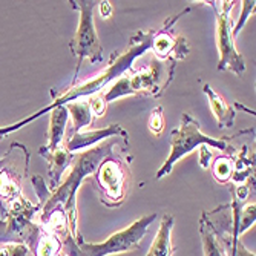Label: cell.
I'll use <instances>...</instances> for the list:
<instances>
[{"label":"cell","instance_id":"obj_3","mask_svg":"<svg viewBox=\"0 0 256 256\" xmlns=\"http://www.w3.org/2000/svg\"><path fill=\"white\" fill-rule=\"evenodd\" d=\"M156 214L146 215L143 218L136 220L129 227L115 232L106 241L103 242H84L80 236L74 240L69 234H66L60 241L63 247V253L66 256H109L115 253H123L134 250L140 246L146 235L149 226L155 221Z\"/></svg>","mask_w":256,"mask_h":256},{"label":"cell","instance_id":"obj_5","mask_svg":"<svg viewBox=\"0 0 256 256\" xmlns=\"http://www.w3.org/2000/svg\"><path fill=\"white\" fill-rule=\"evenodd\" d=\"M200 144H208V146H214L220 150L230 149L226 140H215V138H210V136L201 134L200 124L190 117L189 114H184L180 128L174 129L170 134V155L166 160L164 164H162V168L158 170L156 178L160 180L164 175L170 174L175 162L180 161L184 155L192 152Z\"/></svg>","mask_w":256,"mask_h":256},{"label":"cell","instance_id":"obj_15","mask_svg":"<svg viewBox=\"0 0 256 256\" xmlns=\"http://www.w3.org/2000/svg\"><path fill=\"white\" fill-rule=\"evenodd\" d=\"M69 118V112L66 106H57L52 109L51 114V122H50V130H48V138L50 142L46 146H43L48 150H54L60 144L64 143V132H66V122Z\"/></svg>","mask_w":256,"mask_h":256},{"label":"cell","instance_id":"obj_16","mask_svg":"<svg viewBox=\"0 0 256 256\" xmlns=\"http://www.w3.org/2000/svg\"><path fill=\"white\" fill-rule=\"evenodd\" d=\"M204 92L208 97V103H210V108L215 114L220 126L221 128H230L235 120V110L232 109L228 106V103L220 94H216V92L208 84H204Z\"/></svg>","mask_w":256,"mask_h":256},{"label":"cell","instance_id":"obj_13","mask_svg":"<svg viewBox=\"0 0 256 256\" xmlns=\"http://www.w3.org/2000/svg\"><path fill=\"white\" fill-rule=\"evenodd\" d=\"M110 136H123L124 143H128V132L124 129H122V126H118V124H110L106 129H100V130L76 132L72 135V138H69L68 142H64V146L71 154H76L80 149L90 148L96 143L102 142V140H108Z\"/></svg>","mask_w":256,"mask_h":256},{"label":"cell","instance_id":"obj_1","mask_svg":"<svg viewBox=\"0 0 256 256\" xmlns=\"http://www.w3.org/2000/svg\"><path fill=\"white\" fill-rule=\"evenodd\" d=\"M117 143H118V136H110L100 146L90 148V149L76 155V158L72 161V169H71V172H69V175L66 176V180L58 186L57 190H54V194L46 198V201L42 204L40 224L50 216L51 212H54L56 208L62 207L66 214L69 235H71L74 240L78 238V234H77V202H76L77 190L80 188L82 181L86 176L97 172L102 160L114 152L112 149Z\"/></svg>","mask_w":256,"mask_h":256},{"label":"cell","instance_id":"obj_9","mask_svg":"<svg viewBox=\"0 0 256 256\" xmlns=\"http://www.w3.org/2000/svg\"><path fill=\"white\" fill-rule=\"evenodd\" d=\"M235 2H221V10L216 11V32H218V48L221 52L218 69L221 71H232L236 76H241L246 71V63L241 54L235 48V37L232 34V17L230 10Z\"/></svg>","mask_w":256,"mask_h":256},{"label":"cell","instance_id":"obj_17","mask_svg":"<svg viewBox=\"0 0 256 256\" xmlns=\"http://www.w3.org/2000/svg\"><path fill=\"white\" fill-rule=\"evenodd\" d=\"M68 112L71 114L72 122H74V134L76 132H83L84 128L90 126L94 123V115L90 112L89 103L88 102H72L64 104Z\"/></svg>","mask_w":256,"mask_h":256},{"label":"cell","instance_id":"obj_7","mask_svg":"<svg viewBox=\"0 0 256 256\" xmlns=\"http://www.w3.org/2000/svg\"><path fill=\"white\" fill-rule=\"evenodd\" d=\"M76 10L80 11L78 30L74 38L69 43V48L78 57V68L84 58H89L92 63H98L103 57V50L98 42L94 23V2H71ZM77 68V71H78Z\"/></svg>","mask_w":256,"mask_h":256},{"label":"cell","instance_id":"obj_18","mask_svg":"<svg viewBox=\"0 0 256 256\" xmlns=\"http://www.w3.org/2000/svg\"><path fill=\"white\" fill-rule=\"evenodd\" d=\"M62 252H63L62 241L57 236L51 234H44L42 230V235L34 248V254L36 256H62Z\"/></svg>","mask_w":256,"mask_h":256},{"label":"cell","instance_id":"obj_10","mask_svg":"<svg viewBox=\"0 0 256 256\" xmlns=\"http://www.w3.org/2000/svg\"><path fill=\"white\" fill-rule=\"evenodd\" d=\"M26 152V148L22 146L18 155L14 156V148L6 154V162L0 168V206L6 208L14 200L22 196V181L28 169V158L22 160V154Z\"/></svg>","mask_w":256,"mask_h":256},{"label":"cell","instance_id":"obj_22","mask_svg":"<svg viewBox=\"0 0 256 256\" xmlns=\"http://www.w3.org/2000/svg\"><path fill=\"white\" fill-rule=\"evenodd\" d=\"M149 129L154 135H160L164 129V120H162V108L156 106L152 114H150V118H149Z\"/></svg>","mask_w":256,"mask_h":256},{"label":"cell","instance_id":"obj_19","mask_svg":"<svg viewBox=\"0 0 256 256\" xmlns=\"http://www.w3.org/2000/svg\"><path fill=\"white\" fill-rule=\"evenodd\" d=\"M212 170H214V178L220 182H227L232 180L234 175V158L221 155L214 160L212 162Z\"/></svg>","mask_w":256,"mask_h":256},{"label":"cell","instance_id":"obj_24","mask_svg":"<svg viewBox=\"0 0 256 256\" xmlns=\"http://www.w3.org/2000/svg\"><path fill=\"white\" fill-rule=\"evenodd\" d=\"M214 158V154L210 152V149H208L206 144H202L200 148V166L204 168V169H208L210 168V160Z\"/></svg>","mask_w":256,"mask_h":256},{"label":"cell","instance_id":"obj_26","mask_svg":"<svg viewBox=\"0 0 256 256\" xmlns=\"http://www.w3.org/2000/svg\"><path fill=\"white\" fill-rule=\"evenodd\" d=\"M100 12L104 18L110 17L112 14V5L109 2H100Z\"/></svg>","mask_w":256,"mask_h":256},{"label":"cell","instance_id":"obj_2","mask_svg":"<svg viewBox=\"0 0 256 256\" xmlns=\"http://www.w3.org/2000/svg\"><path fill=\"white\" fill-rule=\"evenodd\" d=\"M154 31H148V32H136L132 38H130V44L128 46V50L123 51V52H114L112 57H110V62L108 64L106 69H103V71L100 74H97L96 77H92L90 80H86L83 83H78L76 86H72L69 90H66L64 94L58 96L52 104L46 106L44 109L38 110L36 115H32V117L23 120L20 123H16L12 126H8V128H4L0 129V138H2L6 132L11 134L12 130H17L18 128L25 126L26 123L38 118L40 115H43L44 112H50L54 108L57 106H64L68 103H72L74 100L80 98V97H90V96H96L98 94V92H102L106 84H109L114 78H117L118 76H123L128 69L132 66L134 60L136 57H140L142 54H144L146 51H149L152 48V38H154Z\"/></svg>","mask_w":256,"mask_h":256},{"label":"cell","instance_id":"obj_6","mask_svg":"<svg viewBox=\"0 0 256 256\" xmlns=\"http://www.w3.org/2000/svg\"><path fill=\"white\" fill-rule=\"evenodd\" d=\"M96 178L98 182L102 204L108 207L122 206L130 186V172L128 162L114 150L110 155L102 160L96 172Z\"/></svg>","mask_w":256,"mask_h":256},{"label":"cell","instance_id":"obj_21","mask_svg":"<svg viewBox=\"0 0 256 256\" xmlns=\"http://www.w3.org/2000/svg\"><path fill=\"white\" fill-rule=\"evenodd\" d=\"M88 103H89L92 115H96V117H103L106 112V106H108V103L104 102V97H103V90L96 96H90Z\"/></svg>","mask_w":256,"mask_h":256},{"label":"cell","instance_id":"obj_20","mask_svg":"<svg viewBox=\"0 0 256 256\" xmlns=\"http://www.w3.org/2000/svg\"><path fill=\"white\" fill-rule=\"evenodd\" d=\"M0 256H36L23 242H0Z\"/></svg>","mask_w":256,"mask_h":256},{"label":"cell","instance_id":"obj_28","mask_svg":"<svg viewBox=\"0 0 256 256\" xmlns=\"http://www.w3.org/2000/svg\"><path fill=\"white\" fill-rule=\"evenodd\" d=\"M62 256H66V254H64V253H63V252H62Z\"/></svg>","mask_w":256,"mask_h":256},{"label":"cell","instance_id":"obj_25","mask_svg":"<svg viewBox=\"0 0 256 256\" xmlns=\"http://www.w3.org/2000/svg\"><path fill=\"white\" fill-rule=\"evenodd\" d=\"M234 256H254V253H252V252H248L240 241L236 242V246H235V252H234Z\"/></svg>","mask_w":256,"mask_h":256},{"label":"cell","instance_id":"obj_11","mask_svg":"<svg viewBox=\"0 0 256 256\" xmlns=\"http://www.w3.org/2000/svg\"><path fill=\"white\" fill-rule=\"evenodd\" d=\"M38 154L50 162L48 168V189L50 190H56L58 188V184L62 181V175L64 174V170L72 164V161L76 158V154H71L64 143L60 144L58 148H56L54 150H48L43 146L40 148Z\"/></svg>","mask_w":256,"mask_h":256},{"label":"cell","instance_id":"obj_8","mask_svg":"<svg viewBox=\"0 0 256 256\" xmlns=\"http://www.w3.org/2000/svg\"><path fill=\"white\" fill-rule=\"evenodd\" d=\"M176 63L178 62L174 58L156 60L144 69L126 74L132 96L143 94V96L160 97L162 94V90L170 83Z\"/></svg>","mask_w":256,"mask_h":256},{"label":"cell","instance_id":"obj_12","mask_svg":"<svg viewBox=\"0 0 256 256\" xmlns=\"http://www.w3.org/2000/svg\"><path fill=\"white\" fill-rule=\"evenodd\" d=\"M152 48H154L158 60L174 58V60L180 62L189 52L186 40L182 37H174L172 32L166 28L154 34Z\"/></svg>","mask_w":256,"mask_h":256},{"label":"cell","instance_id":"obj_23","mask_svg":"<svg viewBox=\"0 0 256 256\" xmlns=\"http://www.w3.org/2000/svg\"><path fill=\"white\" fill-rule=\"evenodd\" d=\"M244 4V12H242V18L238 22V25L235 26V30L232 31V34H234V37H236V34L241 31V28L244 26V23H246V20L250 17L248 14L254 10V2H242Z\"/></svg>","mask_w":256,"mask_h":256},{"label":"cell","instance_id":"obj_14","mask_svg":"<svg viewBox=\"0 0 256 256\" xmlns=\"http://www.w3.org/2000/svg\"><path fill=\"white\" fill-rule=\"evenodd\" d=\"M172 228H174V216L164 215L158 228V234L148 252L146 256H172L175 248L172 246Z\"/></svg>","mask_w":256,"mask_h":256},{"label":"cell","instance_id":"obj_27","mask_svg":"<svg viewBox=\"0 0 256 256\" xmlns=\"http://www.w3.org/2000/svg\"><path fill=\"white\" fill-rule=\"evenodd\" d=\"M5 162H6V155H5L4 158H0V168H2V166L5 164Z\"/></svg>","mask_w":256,"mask_h":256},{"label":"cell","instance_id":"obj_4","mask_svg":"<svg viewBox=\"0 0 256 256\" xmlns=\"http://www.w3.org/2000/svg\"><path fill=\"white\" fill-rule=\"evenodd\" d=\"M40 204L30 202L25 196L14 200L0 220V242H23L32 252L42 235V227L32 222L34 215L40 210Z\"/></svg>","mask_w":256,"mask_h":256}]
</instances>
